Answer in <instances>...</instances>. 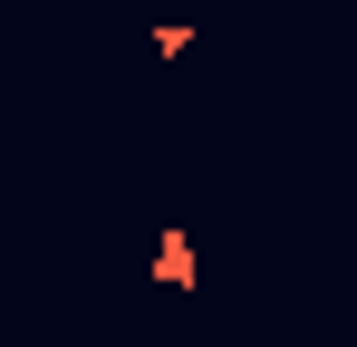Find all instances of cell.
I'll return each mask as SVG.
<instances>
[{
    "mask_svg": "<svg viewBox=\"0 0 357 347\" xmlns=\"http://www.w3.org/2000/svg\"><path fill=\"white\" fill-rule=\"evenodd\" d=\"M155 280H165V289H193V231H165V241H155Z\"/></svg>",
    "mask_w": 357,
    "mask_h": 347,
    "instance_id": "cell-1",
    "label": "cell"
}]
</instances>
